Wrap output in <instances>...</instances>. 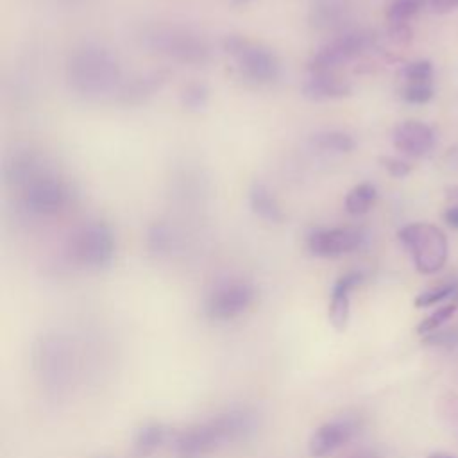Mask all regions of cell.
I'll list each match as a JSON object with an SVG mask.
<instances>
[{
  "label": "cell",
  "instance_id": "obj_33",
  "mask_svg": "<svg viewBox=\"0 0 458 458\" xmlns=\"http://www.w3.org/2000/svg\"><path fill=\"white\" fill-rule=\"evenodd\" d=\"M449 191H453V193H449V197L454 199V200H458V188H451Z\"/></svg>",
  "mask_w": 458,
  "mask_h": 458
},
{
  "label": "cell",
  "instance_id": "obj_22",
  "mask_svg": "<svg viewBox=\"0 0 458 458\" xmlns=\"http://www.w3.org/2000/svg\"><path fill=\"white\" fill-rule=\"evenodd\" d=\"M209 89L200 82H191L181 91V104L184 109L199 113L208 106Z\"/></svg>",
  "mask_w": 458,
  "mask_h": 458
},
{
  "label": "cell",
  "instance_id": "obj_2",
  "mask_svg": "<svg viewBox=\"0 0 458 458\" xmlns=\"http://www.w3.org/2000/svg\"><path fill=\"white\" fill-rule=\"evenodd\" d=\"M254 429L256 417L252 411L227 410L177 433L174 453L177 458H202L225 444L247 438Z\"/></svg>",
  "mask_w": 458,
  "mask_h": 458
},
{
  "label": "cell",
  "instance_id": "obj_32",
  "mask_svg": "<svg viewBox=\"0 0 458 458\" xmlns=\"http://www.w3.org/2000/svg\"><path fill=\"white\" fill-rule=\"evenodd\" d=\"M352 458H377V454H374V453H361V454H356Z\"/></svg>",
  "mask_w": 458,
  "mask_h": 458
},
{
  "label": "cell",
  "instance_id": "obj_14",
  "mask_svg": "<svg viewBox=\"0 0 458 458\" xmlns=\"http://www.w3.org/2000/svg\"><path fill=\"white\" fill-rule=\"evenodd\" d=\"M168 73L163 70L148 72L122 82L120 89L116 91V100L125 106H138L156 95L166 82Z\"/></svg>",
  "mask_w": 458,
  "mask_h": 458
},
{
  "label": "cell",
  "instance_id": "obj_7",
  "mask_svg": "<svg viewBox=\"0 0 458 458\" xmlns=\"http://www.w3.org/2000/svg\"><path fill=\"white\" fill-rule=\"evenodd\" d=\"M256 299V288L245 279H225L206 297L204 311L211 320H231L245 313Z\"/></svg>",
  "mask_w": 458,
  "mask_h": 458
},
{
  "label": "cell",
  "instance_id": "obj_28",
  "mask_svg": "<svg viewBox=\"0 0 458 458\" xmlns=\"http://www.w3.org/2000/svg\"><path fill=\"white\" fill-rule=\"evenodd\" d=\"M379 163L383 165V168L395 179H403L411 172V165L401 157H392V156H385L379 159Z\"/></svg>",
  "mask_w": 458,
  "mask_h": 458
},
{
  "label": "cell",
  "instance_id": "obj_12",
  "mask_svg": "<svg viewBox=\"0 0 458 458\" xmlns=\"http://www.w3.org/2000/svg\"><path fill=\"white\" fill-rule=\"evenodd\" d=\"M392 143L399 152L410 157H422L433 148L435 132L424 122L406 120L394 127Z\"/></svg>",
  "mask_w": 458,
  "mask_h": 458
},
{
  "label": "cell",
  "instance_id": "obj_16",
  "mask_svg": "<svg viewBox=\"0 0 458 458\" xmlns=\"http://www.w3.org/2000/svg\"><path fill=\"white\" fill-rule=\"evenodd\" d=\"M249 206L254 215L263 218L265 222L270 224H279L284 220V213L274 197V193L268 190L267 184L263 182H252L249 190Z\"/></svg>",
  "mask_w": 458,
  "mask_h": 458
},
{
  "label": "cell",
  "instance_id": "obj_31",
  "mask_svg": "<svg viewBox=\"0 0 458 458\" xmlns=\"http://www.w3.org/2000/svg\"><path fill=\"white\" fill-rule=\"evenodd\" d=\"M428 458H458V456H453L447 453H431Z\"/></svg>",
  "mask_w": 458,
  "mask_h": 458
},
{
  "label": "cell",
  "instance_id": "obj_29",
  "mask_svg": "<svg viewBox=\"0 0 458 458\" xmlns=\"http://www.w3.org/2000/svg\"><path fill=\"white\" fill-rule=\"evenodd\" d=\"M429 9L438 14H445L458 9V0H429Z\"/></svg>",
  "mask_w": 458,
  "mask_h": 458
},
{
  "label": "cell",
  "instance_id": "obj_26",
  "mask_svg": "<svg viewBox=\"0 0 458 458\" xmlns=\"http://www.w3.org/2000/svg\"><path fill=\"white\" fill-rule=\"evenodd\" d=\"M456 292V286L454 284H442V286H435V288H429L422 293H419L415 297V306L417 308H428V306H433L440 301H445L447 297H451L453 293Z\"/></svg>",
  "mask_w": 458,
  "mask_h": 458
},
{
  "label": "cell",
  "instance_id": "obj_5",
  "mask_svg": "<svg viewBox=\"0 0 458 458\" xmlns=\"http://www.w3.org/2000/svg\"><path fill=\"white\" fill-rule=\"evenodd\" d=\"M114 236L107 224L97 220L77 227L68 240L72 259L89 270H102L113 263Z\"/></svg>",
  "mask_w": 458,
  "mask_h": 458
},
{
  "label": "cell",
  "instance_id": "obj_6",
  "mask_svg": "<svg viewBox=\"0 0 458 458\" xmlns=\"http://www.w3.org/2000/svg\"><path fill=\"white\" fill-rule=\"evenodd\" d=\"M224 50L234 59L240 73L254 84H272L281 75L277 55L259 43L242 36H227L222 43Z\"/></svg>",
  "mask_w": 458,
  "mask_h": 458
},
{
  "label": "cell",
  "instance_id": "obj_23",
  "mask_svg": "<svg viewBox=\"0 0 458 458\" xmlns=\"http://www.w3.org/2000/svg\"><path fill=\"white\" fill-rule=\"evenodd\" d=\"M401 77L406 81V84H431L433 66L426 59L411 61L401 70Z\"/></svg>",
  "mask_w": 458,
  "mask_h": 458
},
{
  "label": "cell",
  "instance_id": "obj_9",
  "mask_svg": "<svg viewBox=\"0 0 458 458\" xmlns=\"http://www.w3.org/2000/svg\"><path fill=\"white\" fill-rule=\"evenodd\" d=\"M370 45V38L365 32H344L324 47H320L310 59L308 70L310 72H335L338 66L349 63L351 59L358 57L365 52Z\"/></svg>",
  "mask_w": 458,
  "mask_h": 458
},
{
  "label": "cell",
  "instance_id": "obj_19",
  "mask_svg": "<svg viewBox=\"0 0 458 458\" xmlns=\"http://www.w3.org/2000/svg\"><path fill=\"white\" fill-rule=\"evenodd\" d=\"M166 428L163 424L157 422H148L143 424L136 435H134V453L140 456H148L152 453H156L166 440Z\"/></svg>",
  "mask_w": 458,
  "mask_h": 458
},
{
  "label": "cell",
  "instance_id": "obj_21",
  "mask_svg": "<svg viewBox=\"0 0 458 458\" xmlns=\"http://www.w3.org/2000/svg\"><path fill=\"white\" fill-rule=\"evenodd\" d=\"M424 5V0H392L386 7V20L390 25L406 23L413 18Z\"/></svg>",
  "mask_w": 458,
  "mask_h": 458
},
{
  "label": "cell",
  "instance_id": "obj_20",
  "mask_svg": "<svg viewBox=\"0 0 458 458\" xmlns=\"http://www.w3.org/2000/svg\"><path fill=\"white\" fill-rule=\"evenodd\" d=\"M377 199V190L372 182H360L354 188H351L345 195L344 200V208L349 215L360 216L370 211V208L374 206Z\"/></svg>",
  "mask_w": 458,
  "mask_h": 458
},
{
  "label": "cell",
  "instance_id": "obj_34",
  "mask_svg": "<svg viewBox=\"0 0 458 458\" xmlns=\"http://www.w3.org/2000/svg\"><path fill=\"white\" fill-rule=\"evenodd\" d=\"M247 0H234V4H245Z\"/></svg>",
  "mask_w": 458,
  "mask_h": 458
},
{
  "label": "cell",
  "instance_id": "obj_25",
  "mask_svg": "<svg viewBox=\"0 0 458 458\" xmlns=\"http://www.w3.org/2000/svg\"><path fill=\"white\" fill-rule=\"evenodd\" d=\"M456 308H458L456 302H451V304H445V306L438 308L437 311H433L431 315H428V317L417 326V333H419V335H426V333H431V331L438 329L444 322H447V320L454 315Z\"/></svg>",
  "mask_w": 458,
  "mask_h": 458
},
{
  "label": "cell",
  "instance_id": "obj_11",
  "mask_svg": "<svg viewBox=\"0 0 458 458\" xmlns=\"http://www.w3.org/2000/svg\"><path fill=\"white\" fill-rule=\"evenodd\" d=\"M358 424L351 417H336L320 424L308 440V451L315 458H324L344 447L356 433Z\"/></svg>",
  "mask_w": 458,
  "mask_h": 458
},
{
  "label": "cell",
  "instance_id": "obj_24",
  "mask_svg": "<svg viewBox=\"0 0 458 458\" xmlns=\"http://www.w3.org/2000/svg\"><path fill=\"white\" fill-rule=\"evenodd\" d=\"M174 243V236L168 225L154 224L147 233V245L152 252H168Z\"/></svg>",
  "mask_w": 458,
  "mask_h": 458
},
{
  "label": "cell",
  "instance_id": "obj_30",
  "mask_svg": "<svg viewBox=\"0 0 458 458\" xmlns=\"http://www.w3.org/2000/svg\"><path fill=\"white\" fill-rule=\"evenodd\" d=\"M444 220L447 222V225L458 229V204L456 206H451L445 209L444 213Z\"/></svg>",
  "mask_w": 458,
  "mask_h": 458
},
{
  "label": "cell",
  "instance_id": "obj_8",
  "mask_svg": "<svg viewBox=\"0 0 458 458\" xmlns=\"http://www.w3.org/2000/svg\"><path fill=\"white\" fill-rule=\"evenodd\" d=\"M21 200L29 213L50 216L63 211L70 202V190L63 179L39 172L23 186Z\"/></svg>",
  "mask_w": 458,
  "mask_h": 458
},
{
  "label": "cell",
  "instance_id": "obj_13",
  "mask_svg": "<svg viewBox=\"0 0 458 458\" xmlns=\"http://www.w3.org/2000/svg\"><path fill=\"white\" fill-rule=\"evenodd\" d=\"M363 281V274L358 270L347 272L336 279L331 290L327 317L335 329L344 331L351 315V292Z\"/></svg>",
  "mask_w": 458,
  "mask_h": 458
},
{
  "label": "cell",
  "instance_id": "obj_4",
  "mask_svg": "<svg viewBox=\"0 0 458 458\" xmlns=\"http://www.w3.org/2000/svg\"><path fill=\"white\" fill-rule=\"evenodd\" d=\"M143 45L184 64H202L209 59V47L204 38L175 25H157L145 30Z\"/></svg>",
  "mask_w": 458,
  "mask_h": 458
},
{
  "label": "cell",
  "instance_id": "obj_27",
  "mask_svg": "<svg viewBox=\"0 0 458 458\" xmlns=\"http://www.w3.org/2000/svg\"><path fill=\"white\" fill-rule=\"evenodd\" d=\"M401 97L408 104H426L433 98L431 84H406L401 91Z\"/></svg>",
  "mask_w": 458,
  "mask_h": 458
},
{
  "label": "cell",
  "instance_id": "obj_1",
  "mask_svg": "<svg viewBox=\"0 0 458 458\" xmlns=\"http://www.w3.org/2000/svg\"><path fill=\"white\" fill-rule=\"evenodd\" d=\"M66 79L70 88L84 98L116 95L123 82L118 57L98 43H82L70 54Z\"/></svg>",
  "mask_w": 458,
  "mask_h": 458
},
{
  "label": "cell",
  "instance_id": "obj_10",
  "mask_svg": "<svg viewBox=\"0 0 458 458\" xmlns=\"http://www.w3.org/2000/svg\"><path fill=\"white\" fill-rule=\"evenodd\" d=\"M365 236L356 227L315 229L308 234V250L317 258H338L361 247Z\"/></svg>",
  "mask_w": 458,
  "mask_h": 458
},
{
  "label": "cell",
  "instance_id": "obj_17",
  "mask_svg": "<svg viewBox=\"0 0 458 458\" xmlns=\"http://www.w3.org/2000/svg\"><path fill=\"white\" fill-rule=\"evenodd\" d=\"M345 18L347 11L340 0H318L310 9V23L318 30H336Z\"/></svg>",
  "mask_w": 458,
  "mask_h": 458
},
{
  "label": "cell",
  "instance_id": "obj_18",
  "mask_svg": "<svg viewBox=\"0 0 458 458\" xmlns=\"http://www.w3.org/2000/svg\"><path fill=\"white\" fill-rule=\"evenodd\" d=\"M310 145L320 152L331 154H347L356 147V141L351 134L344 131H318L310 138Z\"/></svg>",
  "mask_w": 458,
  "mask_h": 458
},
{
  "label": "cell",
  "instance_id": "obj_15",
  "mask_svg": "<svg viewBox=\"0 0 458 458\" xmlns=\"http://www.w3.org/2000/svg\"><path fill=\"white\" fill-rule=\"evenodd\" d=\"M301 91L310 100H333L347 97L351 93V84L336 77L335 72H310Z\"/></svg>",
  "mask_w": 458,
  "mask_h": 458
},
{
  "label": "cell",
  "instance_id": "obj_3",
  "mask_svg": "<svg viewBox=\"0 0 458 458\" xmlns=\"http://www.w3.org/2000/svg\"><path fill=\"white\" fill-rule=\"evenodd\" d=\"M399 242L411 254L420 274H437L447 261L449 245L445 233L429 222H413L399 229Z\"/></svg>",
  "mask_w": 458,
  "mask_h": 458
}]
</instances>
